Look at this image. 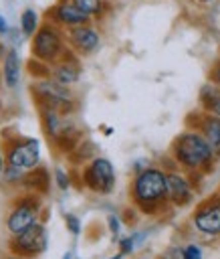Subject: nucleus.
Here are the masks:
<instances>
[{"instance_id":"f257e3e1","label":"nucleus","mask_w":220,"mask_h":259,"mask_svg":"<svg viewBox=\"0 0 220 259\" xmlns=\"http://www.w3.org/2000/svg\"><path fill=\"white\" fill-rule=\"evenodd\" d=\"M129 200L143 214L155 217L166 212L172 206L168 198V170L157 164H147L139 172H133Z\"/></svg>"},{"instance_id":"f03ea898","label":"nucleus","mask_w":220,"mask_h":259,"mask_svg":"<svg viewBox=\"0 0 220 259\" xmlns=\"http://www.w3.org/2000/svg\"><path fill=\"white\" fill-rule=\"evenodd\" d=\"M170 158L176 166L194 176H206L214 170L218 158L208 140L194 127H184L170 144Z\"/></svg>"},{"instance_id":"7ed1b4c3","label":"nucleus","mask_w":220,"mask_h":259,"mask_svg":"<svg viewBox=\"0 0 220 259\" xmlns=\"http://www.w3.org/2000/svg\"><path fill=\"white\" fill-rule=\"evenodd\" d=\"M67 51H69V45H67L65 28H61L59 24H54L50 20L40 22V26L34 32L32 42H30L32 59H36L40 63H46V65H52Z\"/></svg>"},{"instance_id":"20e7f679","label":"nucleus","mask_w":220,"mask_h":259,"mask_svg":"<svg viewBox=\"0 0 220 259\" xmlns=\"http://www.w3.org/2000/svg\"><path fill=\"white\" fill-rule=\"evenodd\" d=\"M30 91L36 99V105H46V107L59 109L65 115H73L79 107V101H77L75 93L71 91V87L54 81L50 75L34 79L30 85Z\"/></svg>"},{"instance_id":"39448f33","label":"nucleus","mask_w":220,"mask_h":259,"mask_svg":"<svg viewBox=\"0 0 220 259\" xmlns=\"http://www.w3.org/2000/svg\"><path fill=\"white\" fill-rule=\"evenodd\" d=\"M40 196L42 194L26 190L18 198H14V202L10 204L6 219H4V227H6L10 237L24 233L28 227H32L34 223L40 221V212H42V198Z\"/></svg>"},{"instance_id":"423d86ee","label":"nucleus","mask_w":220,"mask_h":259,"mask_svg":"<svg viewBox=\"0 0 220 259\" xmlns=\"http://www.w3.org/2000/svg\"><path fill=\"white\" fill-rule=\"evenodd\" d=\"M81 186L87 188L93 194L99 196H107L115 190L117 184V174H115V166L109 158L105 156H95L93 160H89L83 168H81Z\"/></svg>"},{"instance_id":"0eeeda50","label":"nucleus","mask_w":220,"mask_h":259,"mask_svg":"<svg viewBox=\"0 0 220 259\" xmlns=\"http://www.w3.org/2000/svg\"><path fill=\"white\" fill-rule=\"evenodd\" d=\"M2 148L8 166H16L22 170H32L40 166V144L36 138L18 136V134L6 136Z\"/></svg>"},{"instance_id":"6e6552de","label":"nucleus","mask_w":220,"mask_h":259,"mask_svg":"<svg viewBox=\"0 0 220 259\" xmlns=\"http://www.w3.org/2000/svg\"><path fill=\"white\" fill-rule=\"evenodd\" d=\"M190 225L206 239H220V198L216 194L202 198L190 217Z\"/></svg>"},{"instance_id":"1a4fd4ad","label":"nucleus","mask_w":220,"mask_h":259,"mask_svg":"<svg viewBox=\"0 0 220 259\" xmlns=\"http://www.w3.org/2000/svg\"><path fill=\"white\" fill-rule=\"evenodd\" d=\"M46 247H48V233H46V227L42 221L34 223L24 233L10 237V243H8V249L12 253H18L26 259H34V257L42 255L46 251Z\"/></svg>"},{"instance_id":"9d476101","label":"nucleus","mask_w":220,"mask_h":259,"mask_svg":"<svg viewBox=\"0 0 220 259\" xmlns=\"http://www.w3.org/2000/svg\"><path fill=\"white\" fill-rule=\"evenodd\" d=\"M196 184L192 182L190 174L176 168H168V198L172 208H186L196 198Z\"/></svg>"},{"instance_id":"9b49d317","label":"nucleus","mask_w":220,"mask_h":259,"mask_svg":"<svg viewBox=\"0 0 220 259\" xmlns=\"http://www.w3.org/2000/svg\"><path fill=\"white\" fill-rule=\"evenodd\" d=\"M65 36H67L69 49L73 53H77L79 57L93 55L101 45V30L97 28L95 22H87V24H79V26L67 28Z\"/></svg>"},{"instance_id":"f8f14e48","label":"nucleus","mask_w":220,"mask_h":259,"mask_svg":"<svg viewBox=\"0 0 220 259\" xmlns=\"http://www.w3.org/2000/svg\"><path fill=\"white\" fill-rule=\"evenodd\" d=\"M186 127L198 130L208 140V144L212 146L216 158L220 160V117L218 115H214L212 111H204V109L192 111L186 117Z\"/></svg>"},{"instance_id":"ddd939ff","label":"nucleus","mask_w":220,"mask_h":259,"mask_svg":"<svg viewBox=\"0 0 220 259\" xmlns=\"http://www.w3.org/2000/svg\"><path fill=\"white\" fill-rule=\"evenodd\" d=\"M46 20L59 24L65 30L73 28V26H79V24L93 22L91 16H87L73 0H59V2H54V6L46 12Z\"/></svg>"},{"instance_id":"4468645a","label":"nucleus","mask_w":220,"mask_h":259,"mask_svg":"<svg viewBox=\"0 0 220 259\" xmlns=\"http://www.w3.org/2000/svg\"><path fill=\"white\" fill-rule=\"evenodd\" d=\"M83 75V67H81V61H79V55L73 53L71 49L57 61L50 65V77L67 87H73L75 83H79Z\"/></svg>"},{"instance_id":"2eb2a0df","label":"nucleus","mask_w":220,"mask_h":259,"mask_svg":"<svg viewBox=\"0 0 220 259\" xmlns=\"http://www.w3.org/2000/svg\"><path fill=\"white\" fill-rule=\"evenodd\" d=\"M20 55L16 49H6L2 57V81L8 89H14L20 81Z\"/></svg>"},{"instance_id":"dca6fc26","label":"nucleus","mask_w":220,"mask_h":259,"mask_svg":"<svg viewBox=\"0 0 220 259\" xmlns=\"http://www.w3.org/2000/svg\"><path fill=\"white\" fill-rule=\"evenodd\" d=\"M48 182H50V174H48V170L42 168V166H36V168H32V170L26 172V178H24L22 188L28 190V192L46 194V190H48Z\"/></svg>"},{"instance_id":"f3484780","label":"nucleus","mask_w":220,"mask_h":259,"mask_svg":"<svg viewBox=\"0 0 220 259\" xmlns=\"http://www.w3.org/2000/svg\"><path fill=\"white\" fill-rule=\"evenodd\" d=\"M91 20H103L111 12V0H73Z\"/></svg>"},{"instance_id":"a211bd4d","label":"nucleus","mask_w":220,"mask_h":259,"mask_svg":"<svg viewBox=\"0 0 220 259\" xmlns=\"http://www.w3.org/2000/svg\"><path fill=\"white\" fill-rule=\"evenodd\" d=\"M218 97H220V87L208 79V81L200 87V91H198V105H200V109L210 111V107L216 103Z\"/></svg>"},{"instance_id":"6ab92c4d","label":"nucleus","mask_w":220,"mask_h":259,"mask_svg":"<svg viewBox=\"0 0 220 259\" xmlns=\"http://www.w3.org/2000/svg\"><path fill=\"white\" fill-rule=\"evenodd\" d=\"M145 237H147V231H133L131 235L119 237V253H123V255L135 253L141 247V243L145 241Z\"/></svg>"},{"instance_id":"aec40b11","label":"nucleus","mask_w":220,"mask_h":259,"mask_svg":"<svg viewBox=\"0 0 220 259\" xmlns=\"http://www.w3.org/2000/svg\"><path fill=\"white\" fill-rule=\"evenodd\" d=\"M40 20H38V12L34 8H24L20 14V30L26 36H34V32L38 30Z\"/></svg>"},{"instance_id":"412c9836","label":"nucleus","mask_w":220,"mask_h":259,"mask_svg":"<svg viewBox=\"0 0 220 259\" xmlns=\"http://www.w3.org/2000/svg\"><path fill=\"white\" fill-rule=\"evenodd\" d=\"M26 172H28V170H22V168L8 166V164H6L4 172H2V182H4V184H10V186H16V188H22L24 178H26Z\"/></svg>"},{"instance_id":"4be33fe9","label":"nucleus","mask_w":220,"mask_h":259,"mask_svg":"<svg viewBox=\"0 0 220 259\" xmlns=\"http://www.w3.org/2000/svg\"><path fill=\"white\" fill-rule=\"evenodd\" d=\"M52 180H54V184H57V188H59V190H69V188H71V184H73L71 174H69L67 170H63L61 166H57V168L52 170Z\"/></svg>"},{"instance_id":"5701e85b","label":"nucleus","mask_w":220,"mask_h":259,"mask_svg":"<svg viewBox=\"0 0 220 259\" xmlns=\"http://www.w3.org/2000/svg\"><path fill=\"white\" fill-rule=\"evenodd\" d=\"M63 221H65L67 231H69L73 237H79V235L83 233V223H81V219H79L77 214H73V212H65Z\"/></svg>"},{"instance_id":"b1692460","label":"nucleus","mask_w":220,"mask_h":259,"mask_svg":"<svg viewBox=\"0 0 220 259\" xmlns=\"http://www.w3.org/2000/svg\"><path fill=\"white\" fill-rule=\"evenodd\" d=\"M121 227H123V219H121L119 214H115V212L107 214V229H109V233H111L113 241H119V235H121Z\"/></svg>"},{"instance_id":"393cba45","label":"nucleus","mask_w":220,"mask_h":259,"mask_svg":"<svg viewBox=\"0 0 220 259\" xmlns=\"http://www.w3.org/2000/svg\"><path fill=\"white\" fill-rule=\"evenodd\" d=\"M155 259H184V247L182 245H168Z\"/></svg>"},{"instance_id":"a878e982","label":"nucleus","mask_w":220,"mask_h":259,"mask_svg":"<svg viewBox=\"0 0 220 259\" xmlns=\"http://www.w3.org/2000/svg\"><path fill=\"white\" fill-rule=\"evenodd\" d=\"M184 259H204V251L198 243L184 245Z\"/></svg>"},{"instance_id":"bb28decb","label":"nucleus","mask_w":220,"mask_h":259,"mask_svg":"<svg viewBox=\"0 0 220 259\" xmlns=\"http://www.w3.org/2000/svg\"><path fill=\"white\" fill-rule=\"evenodd\" d=\"M208 79L220 87V59H216V61L212 63V67H210V73H208Z\"/></svg>"},{"instance_id":"cd10ccee","label":"nucleus","mask_w":220,"mask_h":259,"mask_svg":"<svg viewBox=\"0 0 220 259\" xmlns=\"http://www.w3.org/2000/svg\"><path fill=\"white\" fill-rule=\"evenodd\" d=\"M8 32V22H6V18L0 14V34H6Z\"/></svg>"},{"instance_id":"c85d7f7f","label":"nucleus","mask_w":220,"mask_h":259,"mask_svg":"<svg viewBox=\"0 0 220 259\" xmlns=\"http://www.w3.org/2000/svg\"><path fill=\"white\" fill-rule=\"evenodd\" d=\"M6 168V156H4V148H0V174L4 172Z\"/></svg>"},{"instance_id":"c756f323","label":"nucleus","mask_w":220,"mask_h":259,"mask_svg":"<svg viewBox=\"0 0 220 259\" xmlns=\"http://www.w3.org/2000/svg\"><path fill=\"white\" fill-rule=\"evenodd\" d=\"M210 111H212L214 115H218V117H220V97H218V99H216V103L210 107Z\"/></svg>"},{"instance_id":"7c9ffc66","label":"nucleus","mask_w":220,"mask_h":259,"mask_svg":"<svg viewBox=\"0 0 220 259\" xmlns=\"http://www.w3.org/2000/svg\"><path fill=\"white\" fill-rule=\"evenodd\" d=\"M2 259H26V257H22V255H18V253H12V251H10V253H8V255H4Z\"/></svg>"},{"instance_id":"2f4dec72","label":"nucleus","mask_w":220,"mask_h":259,"mask_svg":"<svg viewBox=\"0 0 220 259\" xmlns=\"http://www.w3.org/2000/svg\"><path fill=\"white\" fill-rule=\"evenodd\" d=\"M123 257H125V255H123V253H119V251H117V253H115V255H111V257H107V259H123Z\"/></svg>"},{"instance_id":"473e14b6","label":"nucleus","mask_w":220,"mask_h":259,"mask_svg":"<svg viewBox=\"0 0 220 259\" xmlns=\"http://www.w3.org/2000/svg\"><path fill=\"white\" fill-rule=\"evenodd\" d=\"M61 259H73V251H67V253L61 257Z\"/></svg>"},{"instance_id":"72a5a7b5","label":"nucleus","mask_w":220,"mask_h":259,"mask_svg":"<svg viewBox=\"0 0 220 259\" xmlns=\"http://www.w3.org/2000/svg\"><path fill=\"white\" fill-rule=\"evenodd\" d=\"M194 2H198V4H210L212 0H194Z\"/></svg>"},{"instance_id":"f704fd0d","label":"nucleus","mask_w":220,"mask_h":259,"mask_svg":"<svg viewBox=\"0 0 220 259\" xmlns=\"http://www.w3.org/2000/svg\"><path fill=\"white\" fill-rule=\"evenodd\" d=\"M214 194H216V196L220 198V184H218V188H216V192H214Z\"/></svg>"}]
</instances>
